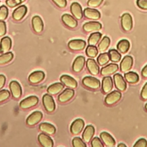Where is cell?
Masks as SVG:
<instances>
[{"label":"cell","mask_w":147,"mask_h":147,"mask_svg":"<svg viewBox=\"0 0 147 147\" xmlns=\"http://www.w3.org/2000/svg\"><path fill=\"white\" fill-rule=\"evenodd\" d=\"M82 83L84 86L94 90L99 88L100 85V81L98 79L92 76L84 77L82 80Z\"/></svg>","instance_id":"cell-1"},{"label":"cell","mask_w":147,"mask_h":147,"mask_svg":"<svg viewBox=\"0 0 147 147\" xmlns=\"http://www.w3.org/2000/svg\"><path fill=\"white\" fill-rule=\"evenodd\" d=\"M38 102V99L36 96H30L23 99L20 103V106L22 109H28L36 106Z\"/></svg>","instance_id":"cell-2"},{"label":"cell","mask_w":147,"mask_h":147,"mask_svg":"<svg viewBox=\"0 0 147 147\" xmlns=\"http://www.w3.org/2000/svg\"><path fill=\"white\" fill-rule=\"evenodd\" d=\"M42 103L45 109L48 113L53 112L55 109V103L52 96L45 94L42 97Z\"/></svg>","instance_id":"cell-3"},{"label":"cell","mask_w":147,"mask_h":147,"mask_svg":"<svg viewBox=\"0 0 147 147\" xmlns=\"http://www.w3.org/2000/svg\"><path fill=\"white\" fill-rule=\"evenodd\" d=\"M121 26L123 30L130 31L133 27L132 17L129 13H124L121 16Z\"/></svg>","instance_id":"cell-4"},{"label":"cell","mask_w":147,"mask_h":147,"mask_svg":"<svg viewBox=\"0 0 147 147\" xmlns=\"http://www.w3.org/2000/svg\"><path fill=\"white\" fill-rule=\"evenodd\" d=\"M42 118V114L39 111L32 113L26 119V124L28 126H34L38 123Z\"/></svg>","instance_id":"cell-5"},{"label":"cell","mask_w":147,"mask_h":147,"mask_svg":"<svg viewBox=\"0 0 147 147\" xmlns=\"http://www.w3.org/2000/svg\"><path fill=\"white\" fill-rule=\"evenodd\" d=\"M121 98V93L118 91H113L109 93L105 98V103L108 105H112L117 103Z\"/></svg>","instance_id":"cell-6"},{"label":"cell","mask_w":147,"mask_h":147,"mask_svg":"<svg viewBox=\"0 0 147 147\" xmlns=\"http://www.w3.org/2000/svg\"><path fill=\"white\" fill-rule=\"evenodd\" d=\"M86 45V42L80 39L72 40L68 44V48L72 51H82L85 48Z\"/></svg>","instance_id":"cell-7"},{"label":"cell","mask_w":147,"mask_h":147,"mask_svg":"<svg viewBox=\"0 0 147 147\" xmlns=\"http://www.w3.org/2000/svg\"><path fill=\"white\" fill-rule=\"evenodd\" d=\"M9 88L12 96L15 99H18L20 98L22 94V90L19 83L14 80L11 81L9 84Z\"/></svg>","instance_id":"cell-8"},{"label":"cell","mask_w":147,"mask_h":147,"mask_svg":"<svg viewBox=\"0 0 147 147\" xmlns=\"http://www.w3.org/2000/svg\"><path fill=\"white\" fill-rule=\"evenodd\" d=\"M84 126V122L82 119H77L75 120L71 124L70 130L73 134H78L83 130Z\"/></svg>","instance_id":"cell-9"},{"label":"cell","mask_w":147,"mask_h":147,"mask_svg":"<svg viewBox=\"0 0 147 147\" xmlns=\"http://www.w3.org/2000/svg\"><path fill=\"white\" fill-rule=\"evenodd\" d=\"M113 78L117 88L121 91H125L126 88V83L123 76L119 74H115Z\"/></svg>","instance_id":"cell-10"},{"label":"cell","mask_w":147,"mask_h":147,"mask_svg":"<svg viewBox=\"0 0 147 147\" xmlns=\"http://www.w3.org/2000/svg\"><path fill=\"white\" fill-rule=\"evenodd\" d=\"M75 94L74 91L69 88L64 90L58 96V100L61 103H65L72 98Z\"/></svg>","instance_id":"cell-11"},{"label":"cell","mask_w":147,"mask_h":147,"mask_svg":"<svg viewBox=\"0 0 147 147\" xmlns=\"http://www.w3.org/2000/svg\"><path fill=\"white\" fill-rule=\"evenodd\" d=\"M102 28V25L99 22L90 21L85 23L83 26V30L86 32L98 31Z\"/></svg>","instance_id":"cell-12"},{"label":"cell","mask_w":147,"mask_h":147,"mask_svg":"<svg viewBox=\"0 0 147 147\" xmlns=\"http://www.w3.org/2000/svg\"><path fill=\"white\" fill-rule=\"evenodd\" d=\"M133 63V60L131 56H126L123 57L120 64L121 71L123 72L128 71L131 69Z\"/></svg>","instance_id":"cell-13"},{"label":"cell","mask_w":147,"mask_h":147,"mask_svg":"<svg viewBox=\"0 0 147 147\" xmlns=\"http://www.w3.org/2000/svg\"><path fill=\"white\" fill-rule=\"evenodd\" d=\"M38 140L42 146L52 147L53 146V140L46 133H40L38 136Z\"/></svg>","instance_id":"cell-14"},{"label":"cell","mask_w":147,"mask_h":147,"mask_svg":"<svg viewBox=\"0 0 147 147\" xmlns=\"http://www.w3.org/2000/svg\"><path fill=\"white\" fill-rule=\"evenodd\" d=\"M71 12L75 18L81 20L83 17V11L80 5L78 2H73L71 5Z\"/></svg>","instance_id":"cell-15"},{"label":"cell","mask_w":147,"mask_h":147,"mask_svg":"<svg viewBox=\"0 0 147 147\" xmlns=\"http://www.w3.org/2000/svg\"><path fill=\"white\" fill-rule=\"evenodd\" d=\"M45 74L44 72L41 71H37L32 72L29 76V81L33 84H37L41 82L44 78Z\"/></svg>","instance_id":"cell-16"},{"label":"cell","mask_w":147,"mask_h":147,"mask_svg":"<svg viewBox=\"0 0 147 147\" xmlns=\"http://www.w3.org/2000/svg\"><path fill=\"white\" fill-rule=\"evenodd\" d=\"M32 27L34 31L37 33H41L44 29V24L41 18L38 16H36L33 17L32 20Z\"/></svg>","instance_id":"cell-17"},{"label":"cell","mask_w":147,"mask_h":147,"mask_svg":"<svg viewBox=\"0 0 147 147\" xmlns=\"http://www.w3.org/2000/svg\"><path fill=\"white\" fill-rule=\"evenodd\" d=\"M85 64V58L82 56H78L72 64V70L75 72H80Z\"/></svg>","instance_id":"cell-18"},{"label":"cell","mask_w":147,"mask_h":147,"mask_svg":"<svg viewBox=\"0 0 147 147\" xmlns=\"http://www.w3.org/2000/svg\"><path fill=\"white\" fill-rule=\"evenodd\" d=\"M27 7L25 5H21L15 9L13 13L12 17L15 21L21 20L26 14Z\"/></svg>","instance_id":"cell-19"},{"label":"cell","mask_w":147,"mask_h":147,"mask_svg":"<svg viewBox=\"0 0 147 147\" xmlns=\"http://www.w3.org/2000/svg\"><path fill=\"white\" fill-rule=\"evenodd\" d=\"M83 14L85 17L88 19L96 20L100 18V12L96 9L91 8H86L84 10Z\"/></svg>","instance_id":"cell-20"},{"label":"cell","mask_w":147,"mask_h":147,"mask_svg":"<svg viewBox=\"0 0 147 147\" xmlns=\"http://www.w3.org/2000/svg\"><path fill=\"white\" fill-rule=\"evenodd\" d=\"M63 23L71 28H74L77 26L78 22L75 18L68 14H64L61 17Z\"/></svg>","instance_id":"cell-21"},{"label":"cell","mask_w":147,"mask_h":147,"mask_svg":"<svg viewBox=\"0 0 147 147\" xmlns=\"http://www.w3.org/2000/svg\"><path fill=\"white\" fill-rule=\"evenodd\" d=\"M60 81L67 87L71 88H75L77 87V82L70 76L64 75L60 77Z\"/></svg>","instance_id":"cell-22"},{"label":"cell","mask_w":147,"mask_h":147,"mask_svg":"<svg viewBox=\"0 0 147 147\" xmlns=\"http://www.w3.org/2000/svg\"><path fill=\"white\" fill-rule=\"evenodd\" d=\"M95 133V129L92 125H88L86 127L83 134L82 138L84 142H89Z\"/></svg>","instance_id":"cell-23"},{"label":"cell","mask_w":147,"mask_h":147,"mask_svg":"<svg viewBox=\"0 0 147 147\" xmlns=\"http://www.w3.org/2000/svg\"><path fill=\"white\" fill-rule=\"evenodd\" d=\"M86 65L89 72L94 75H96L99 74V67L95 60L88 59L86 62Z\"/></svg>","instance_id":"cell-24"},{"label":"cell","mask_w":147,"mask_h":147,"mask_svg":"<svg viewBox=\"0 0 147 147\" xmlns=\"http://www.w3.org/2000/svg\"><path fill=\"white\" fill-rule=\"evenodd\" d=\"M100 137L106 146H107L109 147H112L115 145V141L109 133L105 131L102 132L100 134Z\"/></svg>","instance_id":"cell-25"},{"label":"cell","mask_w":147,"mask_h":147,"mask_svg":"<svg viewBox=\"0 0 147 147\" xmlns=\"http://www.w3.org/2000/svg\"><path fill=\"white\" fill-rule=\"evenodd\" d=\"M118 69V65L116 64L110 63L101 69L100 74L103 76H107L115 73Z\"/></svg>","instance_id":"cell-26"},{"label":"cell","mask_w":147,"mask_h":147,"mask_svg":"<svg viewBox=\"0 0 147 147\" xmlns=\"http://www.w3.org/2000/svg\"><path fill=\"white\" fill-rule=\"evenodd\" d=\"M39 129L42 132L48 135L54 134L56 132L55 127L53 125L47 122L41 123L39 125Z\"/></svg>","instance_id":"cell-27"},{"label":"cell","mask_w":147,"mask_h":147,"mask_svg":"<svg viewBox=\"0 0 147 147\" xmlns=\"http://www.w3.org/2000/svg\"><path fill=\"white\" fill-rule=\"evenodd\" d=\"M102 88L105 93L110 92L113 88V80L110 76H106L102 80Z\"/></svg>","instance_id":"cell-28"},{"label":"cell","mask_w":147,"mask_h":147,"mask_svg":"<svg viewBox=\"0 0 147 147\" xmlns=\"http://www.w3.org/2000/svg\"><path fill=\"white\" fill-rule=\"evenodd\" d=\"M64 88V85L61 83H55L47 88V91L51 95H56L60 92Z\"/></svg>","instance_id":"cell-29"},{"label":"cell","mask_w":147,"mask_h":147,"mask_svg":"<svg viewBox=\"0 0 147 147\" xmlns=\"http://www.w3.org/2000/svg\"><path fill=\"white\" fill-rule=\"evenodd\" d=\"M0 45L3 52L9 51L11 47V40L9 37H4L1 40Z\"/></svg>","instance_id":"cell-30"},{"label":"cell","mask_w":147,"mask_h":147,"mask_svg":"<svg viewBox=\"0 0 147 147\" xmlns=\"http://www.w3.org/2000/svg\"><path fill=\"white\" fill-rule=\"evenodd\" d=\"M117 49L121 52L125 53L128 51L130 48V42L127 40L123 39L120 40L117 45Z\"/></svg>","instance_id":"cell-31"},{"label":"cell","mask_w":147,"mask_h":147,"mask_svg":"<svg viewBox=\"0 0 147 147\" xmlns=\"http://www.w3.org/2000/svg\"><path fill=\"white\" fill-rule=\"evenodd\" d=\"M125 78L129 83H136L139 80L138 75L134 72H129L125 74Z\"/></svg>","instance_id":"cell-32"},{"label":"cell","mask_w":147,"mask_h":147,"mask_svg":"<svg viewBox=\"0 0 147 147\" xmlns=\"http://www.w3.org/2000/svg\"><path fill=\"white\" fill-rule=\"evenodd\" d=\"M102 37V34L99 32H94L91 34L88 40V43L90 45H95L98 41L100 40Z\"/></svg>","instance_id":"cell-33"},{"label":"cell","mask_w":147,"mask_h":147,"mask_svg":"<svg viewBox=\"0 0 147 147\" xmlns=\"http://www.w3.org/2000/svg\"><path fill=\"white\" fill-rule=\"evenodd\" d=\"M110 44V38L107 36H105L102 38L101 41L99 42V44H98L99 51L101 52H105L108 48Z\"/></svg>","instance_id":"cell-34"},{"label":"cell","mask_w":147,"mask_h":147,"mask_svg":"<svg viewBox=\"0 0 147 147\" xmlns=\"http://www.w3.org/2000/svg\"><path fill=\"white\" fill-rule=\"evenodd\" d=\"M110 59L109 53H103L99 55L97 58V61L100 65H103L107 64Z\"/></svg>","instance_id":"cell-35"},{"label":"cell","mask_w":147,"mask_h":147,"mask_svg":"<svg viewBox=\"0 0 147 147\" xmlns=\"http://www.w3.org/2000/svg\"><path fill=\"white\" fill-rule=\"evenodd\" d=\"M13 58V54L10 52H6L0 55V64H4L10 61Z\"/></svg>","instance_id":"cell-36"},{"label":"cell","mask_w":147,"mask_h":147,"mask_svg":"<svg viewBox=\"0 0 147 147\" xmlns=\"http://www.w3.org/2000/svg\"><path fill=\"white\" fill-rule=\"evenodd\" d=\"M109 54L110 60L113 62H118L121 58V54L115 49H110L109 51Z\"/></svg>","instance_id":"cell-37"},{"label":"cell","mask_w":147,"mask_h":147,"mask_svg":"<svg viewBox=\"0 0 147 147\" xmlns=\"http://www.w3.org/2000/svg\"><path fill=\"white\" fill-rule=\"evenodd\" d=\"M86 55L91 57H95L98 53V51L97 48L94 46V45H88L86 50Z\"/></svg>","instance_id":"cell-38"},{"label":"cell","mask_w":147,"mask_h":147,"mask_svg":"<svg viewBox=\"0 0 147 147\" xmlns=\"http://www.w3.org/2000/svg\"><path fill=\"white\" fill-rule=\"evenodd\" d=\"M72 145L74 147H86V145L84 141L79 137H75L72 140Z\"/></svg>","instance_id":"cell-39"},{"label":"cell","mask_w":147,"mask_h":147,"mask_svg":"<svg viewBox=\"0 0 147 147\" xmlns=\"http://www.w3.org/2000/svg\"><path fill=\"white\" fill-rule=\"evenodd\" d=\"M8 16V9L5 5L0 7V20L4 21Z\"/></svg>","instance_id":"cell-40"},{"label":"cell","mask_w":147,"mask_h":147,"mask_svg":"<svg viewBox=\"0 0 147 147\" xmlns=\"http://www.w3.org/2000/svg\"><path fill=\"white\" fill-rule=\"evenodd\" d=\"M10 96V92L6 90L0 91V103L7 100Z\"/></svg>","instance_id":"cell-41"},{"label":"cell","mask_w":147,"mask_h":147,"mask_svg":"<svg viewBox=\"0 0 147 147\" xmlns=\"http://www.w3.org/2000/svg\"><path fill=\"white\" fill-rule=\"evenodd\" d=\"M103 0H88L87 5L92 7H96L100 6L103 2Z\"/></svg>","instance_id":"cell-42"},{"label":"cell","mask_w":147,"mask_h":147,"mask_svg":"<svg viewBox=\"0 0 147 147\" xmlns=\"http://www.w3.org/2000/svg\"><path fill=\"white\" fill-rule=\"evenodd\" d=\"M91 146L92 147H103V145L98 137H94L91 141Z\"/></svg>","instance_id":"cell-43"},{"label":"cell","mask_w":147,"mask_h":147,"mask_svg":"<svg viewBox=\"0 0 147 147\" xmlns=\"http://www.w3.org/2000/svg\"><path fill=\"white\" fill-rule=\"evenodd\" d=\"M22 2L21 0H6L7 5L10 7H14Z\"/></svg>","instance_id":"cell-44"},{"label":"cell","mask_w":147,"mask_h":147,"mask_svg":"<svg viewBox=\"0 0 147 147\" xmlns=\"http://www.w3.org/2000/svg\"><path fill=\"white\" fill-rule=\"evenodd\" d=\"M146 146H147V141L144 138H141L138 140L134 145V146H138V147H146Z\"/></svg>","instance_id":"cell-45"},{"label":"cell","mask_w":147,"mask_h":147,"mask_svg":"<svg viewBox=\"0 0 147 147\" xmlns=\"http://www.w3.org/2000/svg\"><path fill=\"white\" fill-rule=\"evenodd\" d=\"M137 6L144 10H147V0H137Z\"/></svg>","instance_id":"cell-46"},{"label":"cell","mask_w":147,"mask_h":147,"mask_svg":"<svg viewBox=\"0 0 147 147\" xmlns=\"http://www.w3.org/2000/svg\"><path fill=\"white\" fill-rule=\"evenodd\" d=\"M6 33V24L3 21L0 20V36H4Z\"/></svg>","instance_id":"cell-47"},{"label":"cell","mask_w":147,"mask_h":147,"mask_svg":"<svg viewBox=\"0 0 147 147\" xmlns=\"http://www.w3.org/2000/svg\"><path fill=\"white\" fill-rule=\"evenodd\" d=\"M52 1L59 7L64 8L67 6L66 0H52Z\"/></svg>","instance_id":"cell-48"},{"label":"cell","mask_w":147,"mask_h":147,"mask_svg":"<svg viewBox=\"0 0 147 147\" xmlns=\"http://www.w3.org/2000/svg\"><path fill=\"white\" fill-rule=\"evenodd\" d=\"M141 96L144 100L147 99V83L145 84L144 86L142 89L141 92Z\"/></svg>","instance_id":"cell-49"},{"label":"cell","mask_w":147,"mask_h":147,"mask_svg":"<svg viewBox=\"0 0 147 147\" xmlns=\"http://www.w3.org/2000/svg\"><path fill=\"white\" fill-rule=\"evenodd\" d=\"M6 82V78L3 75H0V89H1L5 85Z\"/></svg>","instance_id":"cell-50"},{"label":"cell","mask_w":147,"mask_h":147,"mask_svg":"<svg viewBox=\"0 0 147 147\" xmlns=\"http://www.w3.org/2000/svg\"><path fill=\"white\" fill-rule=\"evenodd\" d=\"M141 74L144 78H147V65H146L142 69Z\"/></svg>","instance_id":"cell-51"},{"label":"cell","mask_w":147,"mask_h":147,"mask_svg":"<svg viewBox=\"0 0 147 147\" xmlns=\"http://www.w3.org/2000/svg\"><path fill=\"white\" fill-rule=\"evenodd\" d=\"M126 145L123 143H121L118 145V147H126Z\"/></svg>","instance_id":"cell-52"},{"label":"cell","mask_w":147,"mask_h":147,"mask_svg":"<svg viewBox=\"0 0 147 147\" xmlns=\"http://www.w3.org/2000/svg\"><path fill=\"white\" fill-rule=\"evenodd\" d=\"M2 52V49H1V45H0V53H1Z\"/></svg>","instance_id":"cell-53"},{"label":"cell","mask_w":147,"mask_h":147,"mask_svg":"<svg viewBox=\"0 0 147 147\" xmlns=\"http://www.w3.org/2000/svg\"><path fill=\"white\" fill-rule=\"evenodd\" d=\"M145 109L147 110V103H146V105H145Z\"/></svg>","instance_id":"cell-54"},{"label":"cell","mask_w":147,"mask_h":147,"mask_svg":"<svg viewBox=\"0 0 147 147\" xmlns=\"http://www.w3.org/2000/svg\"><path fill=\"white\" fill-rule=\"evenodd\" d=\"M25 1V0H21V1H22V2H24V1Z\"/></svg>","instance_id":"cell-55"}]
</instances>
